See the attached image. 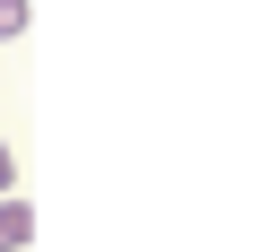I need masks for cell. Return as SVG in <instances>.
Wrapping results in <instances>:
<instances>
[{
  "label": "cell",
  "instance_id": "1",
  "mask_svg": "<svg viewBox=\"0 0 261 252\" xmlns=\"http://www.w3.org/2000/svg\"><path fill=\"white\" fill-rule=\"evenodd\" d=\"M27 243H35V209L18 191H0V252H27Z\"/></svg>",
  "mask_w": 261,
  "mask_h": 252
},
{
  "label": "cell",
  "instance_id": "2",
  "mask_svg": "<svg viewBox=\"0 0 261 252\" xmlns=\"http://www.w3.org/2000/svg\"><path fill=\"white\" fill-rule=\"evenodd\" d=\"M27 9H35V0H0V44H9V35H27Z\"/></svg>",
  "mask_w": 261,
  "mask_h": 252
},
{
  "label": "cell",
  "instance_id": "3",
  "mask_svg": "<svg viewBox=\"0 0 261 252\" xmlns=\"http://www.w3.org/2000/svg\"><path fill=\"white\" fill-rule=\"evenodd\" d=\"M0 191H18V157H9V139H0Z\"/></svg>",
  "mask_w": 261,
  "mask_h": 252
}]
</instances>
